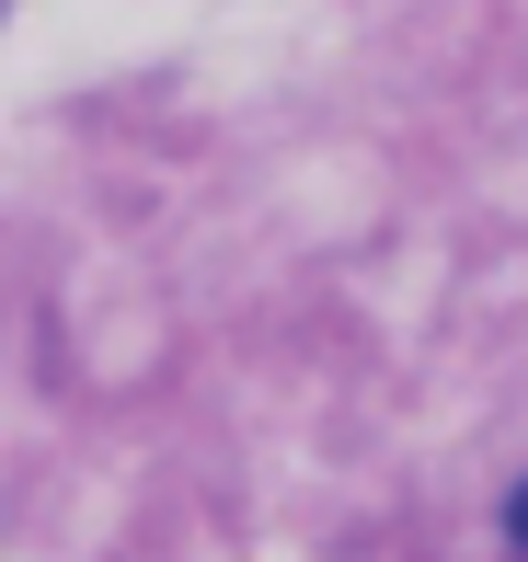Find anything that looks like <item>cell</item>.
I'll return each instance as SVG.
<instances>
[{"label":"cell","instance_id":"1","mask_svg":"<svg viewBox=\"0 0 528 562\" xmlns=\"http://www.w3.org/2000/svg\"><path fill=\"white\" fill-rule=\"evenodd\" d=\"M506 540L528 551V482H517V494H506Z\"/></svg>","mask_w":528,"mask_h":562}]
</instances>
